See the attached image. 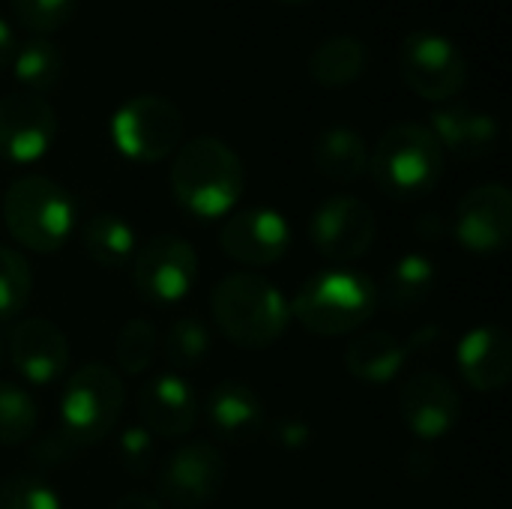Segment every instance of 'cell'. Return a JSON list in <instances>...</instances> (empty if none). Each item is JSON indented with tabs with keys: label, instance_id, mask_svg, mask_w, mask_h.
<instances>
[{
	"label": "cell",
	"instance_id": "6da1fadb",
	"mask_svg": "<svg viewBox=\"0 0 512 509\" xmlns=\"http://www.w3.org/2000/svg\"><path fill=\"white\" fill-rule=\"evenodd\" d=\"M171 195L195 219H222L234 213L246 189L243 159L216 135L183 141L171 162Z\"/></svg>",
	"mask_w": 512,
	"mask_h": 509
},
{
	"label": "cell",
	"instance_id": "7a4b0ae2",
	"mask_svg": "<svg viewBox=\"0 0 512 509\" xmlns=\"http://www.w3.org/2000/svg\"><path fill=\"white\" fill-rule=\"evenodd\" d=\"M210 315L219 333L246 351L276 345L291 324V300L258 273H228L210 294Z\"/></svg>",
	"mask_w": 512,
	"mask_h": 509
},
{
	"label": "cell",
	"instance_id": "3957f363",
	"mask_svg": "<svg viewBox=\"0 0 512 509\" xmlns=\"http://www.w3.org/2000/svg\"><path fill=\"white\" fill-rule=\"evenodd\" d=\"M447 168V153L426 123L402 120L384 129L369 153L375 186L396 201H417L438 189Z\"/></svg>",
	"mask_w": 512,
	"mask_h": 509
},
{
	"label": "cell",
	"instance_id": "277c9868",
	"mask_svg": "<svg viewBox=\"0 0 512 509\" xmlns=\"http://www.w3.org/2000/svg\"><path fill=\"white\" fill-rule=\"evenodd\" d=\"M378 312V285L360 270L333 267L309 276L291 300V318L312 336L336 339L357 333Z\"/></svg>",
	"mask_w": 512,
	"mask_h": 509
},
{
	"label": "cell",
	"instance_id": "5b68a950",
	"mask_svg": "<svg viewBox=\"0 0 512 509\" xmlns=\"http://www.w3.org/2000/svg\"><path fill=\"white\" fill-rule=\"evenodd\" d=\"M3 225L18 246L51 255L75 231V201L57 180L24 174L3 192Z\"/></svg>",
	"mask_w": 512,
	"mask_h": 509
},
{
	"label": "cell",
	"instance_id": "8992f818",
	"mask_svg": "<svg viewBox=\"0 0 512 509\" xmlns=\"http://www.w3.org/2000/svg\"><path fill=\"white\" fill-rule=\"evenodd\" d=\"M126 390L120 375L105 363H84L60 390V432L78 444H102L123 417Z\"/></svg>",
	"mask_w": 512,
	"mask_h": 509
},
{
	"label": "cell",
	"instance_id": "52a82bcc",
	"mask_svg": "<svg viewBox=\"0 0 512 509\" xmlns=\"http://www.w3.org/2000/svg\"><path fill=\"white\" fill-rule=\"evenodd\" d=\"M399 75L426 102H453L468 84V57L444 33L411 30L399 42Z\"/></svg>",
	"mask_w": 512,
	"mask_h": 509
},
{
	"label": "cell",
	"instance_id": "ba28073f",
	"mask_svg": "<svg viewBox=\"0 0 512 509\" xmlns=\"http://www.w3.org/2000/svg\"><path fill=\"white\" fill-rule=\"evenodd\" d=\"M111 138L126 159L162 162L183 144V114L171 99L159 93H141L114 111Z\"/></svg>",
	"mask_w": 512,
	"mask_h": 509
},
{
	"label": "cell",
	"instance_id": "9c48e42d",
	"mask_svg": "<svg viewBox=\"0 0 512 509\" xmlns=\"http://www.w3.org/2000/svg\"><path fill=\"white\" fill-rule=\"evenodd\" d=\"M132 282L147 303H177L198 282V255L186 237L153 234L132 255Z\"/></svg>",
	"mask_w": 512,
	"mask_h": 509
},
{
	"label": "cell",
	"instance_id": "30bf717a",
	"mask_svg": "<svg viewBox=\"0 0 512 509\" xmlns=\"http://www.w3.org/2000/svg\"><path fill=\"white\" fill-rule=\"evenodd\" d=\"M378 237L375 210L357 195L324 198L309 219V240L333 264H351L369 255Z\"/></svg>",
	"mask_w": 512,
	"mask_h": 509
},
{
	"label": "cell",
	"instance_id": "8fae6325",
	"mask_svg": "<svg viewBox=\"0 0 512 509\" xmlns=\"http://www.w3.org/2000/svg\"><path fill=\"white\" fill-rule=\"evenodd\" d=\"M228 480L225 456L213 444H186L174 450L156 471V489L177 509H204L219 498Z\"/></svg>",
	"mask_w": 512,
	"mask_h": 509
},
{
	"label": "cell",
	"instance_id": "7c38bea8",
	"mask_svg": "<svg viewBox=\"0 0 512 509\" xmlns=\"http://www.w3.org/2000/svg\"><path fill=\"white\" fill-rule=\"evenodd\" d=\"M453 237L477 255L504 252L512 237V192L504 183H480L468 189L450 219Z\"/></svg>",
	"mask_w": 512,
	"mask_h": 509
},
{
	"label": "cell",
	"instance_id": "4fadbf2b",
	"mask_svg": "<svg viewBox=\"0 0 512 509\" xmlns=\"http://www.w3.org/2000/svg\"><path fill=\"white\" fill-rule=\"evenodd\" d=\"M57 138V114L45 96L12 90L0 96V159L12 165L36 162Z\"/></svg>",
	"mask_w": 512,
	"mask_h": 509
},
{
	"label": "cell",
	"instance_id": "5bb4252c",
	"mask_svg": "<svg viewBox=\"0 0 512 509\" xmlns=\"http://www.w3.org/2000/svg\"><path fill=\"white\" fill-rule=\"evenodd\" d=\"M399 414L414 438L441 441L462 420V396L447 375L423 369L402 384Z\"/></svg>",
	"mask_w": 512,
	"mask_h": 509
},
{
	"label": "cell",
	"instance_id": "9a60e30c",
	"mask_svg": "<svg viewBox=\"0 0 512 509\" xmlns=\"http://www.w3.org/2000/svg\"><path fill=\"white\" fill-rule=\"evenodd\" d=\"M219 246L243 267H270L288 255L291 225L273 207H246L225 216Z\"/></svg>",
	"mask_w": 512,
	"mask_h": 509
},
{
	"label": "cell",
	"instance_id": "2e32d148",
	"mask_svg": "<svg viewBox=\"0 0 512 509\" xmlns=\"http://www.w3.org/2000/svg\"><path fill=\"white\" fill-rule=\"evenodd\" d=\"M9 363L12 369L36 387L54 384L69 366V339L48 318H24L9 333Z\"/></svg>",
	"mask_w": 512,
	"mask_h": 509
},
{
	"label": "cell",
	"instance_id": "e0dca14e",
	"mask_svg": "<svg viewBox=\"0 0 512 509\" xmlns=\"http://www.w3.org/2000/svg\"><path fill=\"white\" fill-rule=\"evenodd\" d=\"M441 141L444 153L459 162H483L498 150L501 126L489 111H480L468 102H444L432 111L426 123Z\"/></svg>",
	"mask_w": 512,
	"mask_h": 509
},
{
	"label": "cell",
	"instance_id": "ac0fdd59",
	"mask_svg": "<svg viewBox=\"0 0 512 509\" xmlns=\"http://www.w3.org/2000/svg\"><path fill=\"white\" fill-rule=\"evenodd\" d=\"M141 426L153 438H186L198 423V396L177 372H162L138 390Z\"/></svg>",
	"mask_w": 512,
	"mask_h": 509
},
{
	"label": "cell",
	"instance_id": "d6986e66",
	"mask_svg": "<svg viewBox=\"0 0 512 509\" xmlns=\"http://www.w3.org/2000/svg\"><path fill=\"white\" fill-rule=\"evenodd\" d=\"M465 384L477 393H501L512 378V342L501 324H480L456 345Z\"/></svg>",
	"mask_w": 512,
	"mask_h": 509
},
{
	"label": "cell",
	"instance_id": "ffe728a7",
	"mask_svg": "<svg viewBox=\"0 0 512 509\" xmlns=\"http://www.w3.org/2000/svg\"><path fill=\"white\" fill-rule=\"evenodd\" d=\"M204 417L225 444H249L264 435L267 411L261 396L243 381H219L204 396Z\"/></svg>",
	"mask_w": 512,
	"mask_h": 509
},
{
	"label": "cell",
	"instance_id": "44dd1931",
	"mask_svg": "<svg viewBox=\"0 0 512 509\" xmlns=\"http://www.w3.org/2000/svg\"><path fill=\"white\" fill-rule=\"evenodd\" d=\"M408 363L402 339L387 330H369L348 342L345 348V369L351 378L369 387H384L402 375Z\"/></svg>",
	"mask_w": 512,
	"mask_h": 509
},
{
	"label": "cell",
	"instance_id": "7402d4cb",
	"mask_svg": "<svg viewBox=\"0 0 512 509\" xmlns=\"http://www.w3.org/2000/svg\"><path fill=\"white\" fill-rule=\"evenodd\" d=\"M312 165L333 183H354L369 171V144L354 126H327L312 144Z\"/></svg>",
	"mask_w": 512,
	"mask_h": 509
},
{
	"label": "cell",
	"instance_id": "603a6c76",
	"mask_svg": "<svg viewBox=\"0 0 512 509\" xmlns=\"http://www.w3.org/2000/svg\"><path fill=\"white\" fill-rule=\"evenodd\" d=\"M435 285H438V270L432 258L423 252H408L390 267L384 285L378 288V306L396 315H411L429 303Z\"/></svg>",
	"mask_w": 512,
	"mask_h": 509
},
{
	"label": "cell",
	"instance_id": "cb8c5ba5",
	"mask_svg": "<svg viewBox=\"0 0 512 509\" xmlns=\"http://www.w3.org/2000/svg\"><path fill=\"white\" fill-rule=\"evenodd\" d=\"M369 66V48L354 33H333L324 42H318L306 60L309 78L318 87L342 90L351 87Z\"/></svg>",
	"mask_w": 512,
	"mask_h": 509
},
{
	"label": "cell",
	"instance_id": "d4e9b609",
	"mask_svg": "<svg viewBox=\"0 0 512 509\" xmlns=\"http://www.w3.org/2000/svg\"><path fill=\"white\" fill-rule=\"evenodd\" d=\"M81 249L93 264L123 270L126 264H132V255L138 249L135 228L117 213H93L81 225Z\"/></svg>",
	"mask_w": 512,
	"mask_h": 509
},
{
	"label": "cell",
	"instance_id": "484cf974",
	"mask_svg": "<svg viewBox=\"0 0 512 509\" xmlns=\"http://www.w3.org/2000/svg\"><path fill=\"white\" fill-rule=\"evenodd\" d=\"M12 75L24 93L45 96V93L57 90V84L63 78V51L45 36H33L15 48Z\"/></svg>",
	"mask_w": 512,
	"mask_h": 509
},
{
	"label": "cell",
	"instance_id": "4316f807",
	"mask_svg": "<svg viewBox=\"0 0 512 509\" xmlns=\"http://www.w3.org/2000/svg\"><path fill=\"white\" fill-rule=\"evenodd\" d=\"M39 408L33 396L9 381H0V447H21L36 435Z\"/></svg>",
	"mask_w": 512,
	"mask_h": 509
},
{
	"label": "cell",
	"instance_id": "83f0119b",
	"mask_svg": "<svg viewBox=\"0 0 512 509\" xmlns=\"http://www.w3.org/2000/svg\"><path fill=\"white\" fill-rule=\"evenodd\" d=\"M210 345H213V339H210V330H207L204 321L177 318L168 327V336H165V360L180 375V372L198 369L207 360Z\"/></svg>",
	"mask_w": 512,
	"mask_h": 509
},
{
	"label": "cell",
	"instance_id": "f1b7e54d",
	"mask_svg": "<svg viewBox=\"0 0 512 509\" xmlns=\"http://www.w3.org/2000/svg\"><path fill=\"white\" fill-rule=\"evenodd\" d=\"M156 345H159V333H156L153 321H147V318L126 321L120 327L117 339H114V357H117L120 372H126V375H144L153 366Z\"/></svg>",
	"mask_w": 512,
	"mask_h": 509
},
{
	"label": "cell",
	"instance_id": "f546056e",
	"mask_svg": "<svg viewBox=\"0 0 512 509\" xmlns=\"http://www.w3.org/2000/svg\"><path fill=\"white\" fill-rule=\"evenodd\" d=\"M33 291V273L21 252L0 246V324L24 312Z\"/></svg>",
	"mask_w": 512,
	"mask_h": 509
},
{
	"label": "cell",
	"instance_id": "4dcf8cb0",
	"mask_svg": "<svg viewBox=\"0 0 512 509\" xmlns=\"http://www.w3.org/2000/svg\"><path fill=\"white\" fill-rule=\"evenodd\" d=\"M15 21L33 33V36H48L57 33L75 12L78 0H9Z\"/></svg>",
	"mask_w": 512,
	"mask_h": 509
},
{
	"label": "cell",
	"instance_id": "1f68e13d",
	"mask_svg": "<svg viewBox=\"0 0 512 509\" xmlns=\"http://www.w3.org/2000/svg\"><path fill=\"white\" fill-rule=\"evenodd\" d=\"M0 509H60V495L42 474H12L0 483Z\"/></svg>",
	"mask_w": 512,
	"mask_h": 509
},
{
	"label": "cell",
	"instance_id": "d6a6232c",
	"mask_svg": "<svg viewBox=\"0 0 512 509\" xmlns=\"http://www.w3.org/2000/svg\"><path fill=\"white\" fill-rule=\"evenodd\" d=\"M117 459L135 477L150 474L153 471V462H156V438L144 426L123 429L120 438H117Z\"/></svg>",
	"mask_w": 512,
	"mask_h": 509
},
{
	"label": "cell",
	"instance_id": "836d02e7",
	"mask_svg": "<svg viewBox=\"0 0 512 509\" xmlns=\"http://www.w3.org/2000/svg\"><path fill=\"white\" fill-rule=\"evenodd\" d=\"M30 462L39 468V471H51V468H63L72 462V456L81 450L78 444H72L60 429L57 432H48L42 438H30Z\"/></svg>",
	"mask_w": 512,
	"mask_h": 509
},
{
	"label": "cell",
	"instance_id": "e575fe53",
	"mask_svg": "<svg viewBox=\"0 0 512 509\" xmlns=\"http://www.w3.org/2000/svg\"><path fill=\"white\" fill-rule=\"evenodd\" d=\"M402 345H405V354H408V357H435V354H441L444 345H447V330H444L441 324H423V327L414 330L411 339L402 342Z\"/></svg>",
	"mask_w": 512,
	"mask_h": 509
},
{
	"label": "cell",
	"instance_id": "d590c367",
	"mask_svg": "<svg viewBox=\"0 0 512 509\" xmlns=\"http://www.w3.org/2000/svg\"><path fill=\"white\" fill-rule=\"evenodd\" d=\"M273 441L285 450H303L312 441V429L297 417H279L273 423Z\"/></svg>",
	"mask_w": 512,
	"mask_h": 509
},
{
	"label": "cell",
	"instance_id": "8d00e7d4",
	"mask_svg": "<svg viewBox=\"0 0 512 509\" xmlns=\"http://www.w3.org/2000/svg\"><path fill=\"white\" fill-rule=\"evenodd\" d=\"M414 231H417L423 240H438V237L447 231V222H444V216H441V213H423V216L417 219Z\"/></svg>",
	"mask_w": 512,
	"mask_h": 509
},
{
	"label": "cell",
	"instance_id": "74e56055",
	"mask_svg": "<svg viewBox=\"0 0 512 509\" xmlns=\"http://www.w3.org/2000/svg\"><path fill=\"white\" fill-rule=\"evenodd\" d=\"M15 48H18L15 30L9 27V21H3V18H0V72H6V69L12 66Z\"/></svg>",
	"mask_w": 512,
	"mask_h": 509
},
{
	"label": "cell",
	"instance_id": "f35d334b",
	"mask_svg": "<svg viewBox=\"0 0 512 509\" xmlns=\"http://www.w3.org/2000/svg\"><path fill=\"white\" fill-rule=\"evenodd\" d=\"M111 509H165L162 507V501L159 498H153V495H144V492H129V495H123L117 504Z\"/></svg>",
	"mask_w": 512,
	"mask_h": 509
},
{
	"label": "cell",
	"instance_id": "ab89813d",
	"mask_svg": "<svg viewBox=\"0 0 512 509\" xmlns=\"http://www.w3.org/2000/svg\"><path fill=\"white\" fill-rule=\"evenodd\" d=\"M3 354H6V342L0 339V363H3Z\"/></svg>",
	"mask_w": 512,
	"mask_h": 509
},
{
	"label": "cell",
	"instance_id": "60d3db41",
	"mask_svg": "<svg viewBox=\"0 0 512 509\" xmlns=\"http://www.w3.org/2000/svg\"><path fill=\"white\" fill-rule=\"evenodd\" d=\"M279 3H306V0H279Z\"/></svg>",
	"mask_w": 512,
	"mask_h": 509
}]
</instances>
